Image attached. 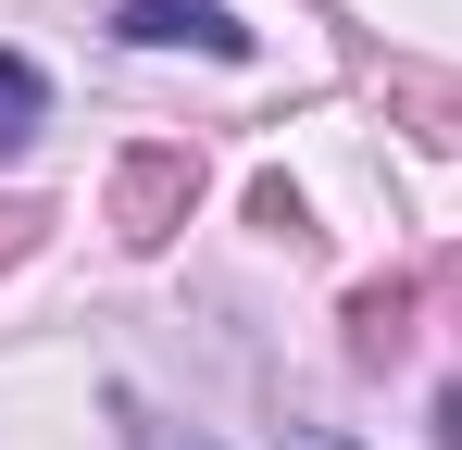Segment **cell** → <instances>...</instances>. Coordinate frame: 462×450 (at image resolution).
<instances>
[{"label":"cell","mask_w":462,"mask_h":450,"mask_svg":"<svg viewBox=\"0 0 462 450\" xmlns=\"http://www.w3.org/2000/svg\"><path fill=\"white\" fill-rule=\"evenodd\" d=\"M188 201H200V163H188V150H138V163H125V201H113V213H125V238H138V250H162Z\"/></svg>","instance_id":"cell-2"},{"label":"cell","mask_w":462,"mask_h":450,"mask_svg":"<svg viewBox=\"0 0 462 450\" xmlns=\"http://www.w3.org/2000/svg\"><path fill=\"white\" fill-rule=\"evenodd\" d=\"M113 38H138V51H213V63L250 51V25H237L226 0H125V13H113Z\"/></svg>","instance_id":"cell-1"},{"label":"cell","mask_w":462,"mask_h":450,"mask_svg":"<svg viewBox=\"0 0 462 450\" xmlns=\"http://www.w3.org/2000/svg\"><path fill=\"white\" fill-rule=\"evenodd\" d=\"M25 138H38V63L0 51V150H25Z\"/></svg>","instance_id":"cell-3"}]
</instances>
